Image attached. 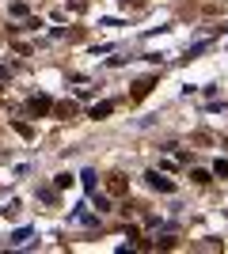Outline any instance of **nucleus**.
<instances>
[{
	"label": "nucleus",
	"instance_id": "f257e3e1",
	"mask_svg": "<svg viewBox=\"0 0 228 254\" xmlns=\"http://www.w3.org/2000/svg\"><path fill=\"white\" fill-rule=\"evenodd\" d=\"M50 110H54V99H50V95H34V99H27V114L42 118V114H50Z\"/></svg>",
	"mask_w": 228,
	"mask_h": 254
},
{
	"label": "nucleus",
	"instance_id": "f03ea898",
	"mask_svg": "<svg viewBox=\"0 0 228 254\" xmlns=\"http://www.w3.org/2000/svg\"><path fill=\"white\" fill-rule=\"evenodd\" d=\"M145 182H149L152 190H160V193H171L175 186H171V179H163L160 171H149V175H145Z\"/></svg>",
	"mask_w": 228,
	"mask_h": 254
},
{
	"label": "nucleus",
	"instance_id": "7ed1b4c3",
	"mask_svg": "<svg viewBox=\"0 0 228 254\" xmlns=\"http://www.w3.org/2000/svg\"><path fill=\"white\" fill-rule=\"evenodd\" d=\"M107 190L110 193H126V175H107Z\"/></svg>",
	"mask_w": 228,
	"mask_h": 254
},
{
	"label": "nucleus",
	"instance_id": "20e7f679",
	"mask_svg": "<svg viewBox=\"0 0 228 254\" xmlns=\"http://www.w3.org/2000/svg\"><path fill=\"white\" fill-rule=\"evenodd\" d=\"M152 87H156V80H137V84H133V99H145Z\"/></svg>",
	"mask_w": 228,
	"mask_h": 254
},
{
	"label": "nucleus",
	"instance_id": "39448f33",
	"mask_svg": "<svg viewBox=\"0 0 228 254\" xmlns=\"http://www.w3.org/2000/svg\"><path fill=\"white\" fill-rule=\"evenodd\" d=\"M54 114H57V118H76V103H57Z\"/></svg>",
	"mask_w": 228,
	"mask_h": 254
},
{
	"label": "nucleus",
	"instance_id": "423d86ee",
	"mask_svg": "<svg viewBox=\"0 0 228 254\" xmlns=\"http://www.w3.org/2000/svg\"><path fill=\"white\" fill-rule=\"evenodd\" d=\"M110 110H114V103H95V106H91V118L99 122V118H107Z\"/></svg>",
	"mask_w": 228,
	"mask_h": 254
},
{
	"label": "nucleus",
	"instance_id": "0eeeda50",
	"mask_svg": "<svg viewBox=\"0 0 228 254\" xmlns=\"http://www.w3.org/2000/svg\"><path fill=\"white\" fill-rule=\"evenodd\" d=\"M11 129H15V133H19V137H27V140L34 137V129H31V126H23V122H11Z\"/></svg>",
	"mask_w": 228,
	"mask_h": 254
},
{
	"label": "nucleus",
	"instance_id": "6e6552de",
	"mask_svg": "<svg viewBox=\"0 0 228 254\" xmlns=\"http://www.w3.org/2000/svg\"><path fill=\"white\" fill-rule=\"evenodd\" d=\"M91 201L99 205V212H110V201H107V197H103V193H95V190H91Z\"/></svg>",
	"mask_w": 228,
	"mask_h": 254
},
{
	"label": "nucleus",
	"instance_id": "1a4fd4ad",
	"mask_svg": "<svg viewBox=\"0 0 228 254\" xmlns=\"http://www.w3.org/2000/svg\"><path fill=\"white\" fill-rule=\"evenodd\" d=\"M80 179H84V190H87V193L95 190V171H84V175H80Z\"/></svg>",
	"mask_w": 228,
	"mask_h": 254
},
{
	"label": "nucleus",
	"instance_id": "9d476101",
	"mask_svg": "<svg viewBox=\"0 0 228 254\" xmlns=\"http://www.w3.org/2000/svg\"><path fill=\"white\" fill-rule=\"evenodd\" d=\"M27 239H31V232H27V228H19V232L11 235V243H15V247H19V243H27Z\"/></svg>",
	"mask_w": 228,
	"mask_h": 254
},
{
	"label": "nucleus",
	"instance_id": "9b49d317",
	"mask_svg": "<svg viewBox=\"0 0 228 254\" xmlns=\"http://www.w3.org/2000/svg\"><path fill=\"white\" fill-rule=\"evenodd\" d=\"M69 182H73V175H57V179H54V190H65Z\"/></svg>",
	"mask_w": 228,
	"mask_h": 254
},
{
	"label": "nucleus",
	"instance_id": "f8f14e48",
	"mask_svg": "<svg viewBox=\"0 0 228 254\" xmlns=\"http://www.w3.org/2000/svg\"><path fill=\"white\" fill-rule=\"evenodd\" d=\"M213 171H217L221 179H228V159H217V163H213Z\"/></svg>",
	"mask_w": 228,
	"mask_h": 254
},
{
	"label": "nucleus",
	"instance_id": "ddd939ff",
	"mask_svg": "<svg viewBox=\"0 0 228 254\" xmlns=\"http://www.w3.org/2000/svg\"><path fill=\"white\" fill-rule=\"evenodd\" d=\"M225 148H228V140H225Z\"/></svg>",
	"mask_w": 228,
	"mask_h": 254
}]
</instances>
